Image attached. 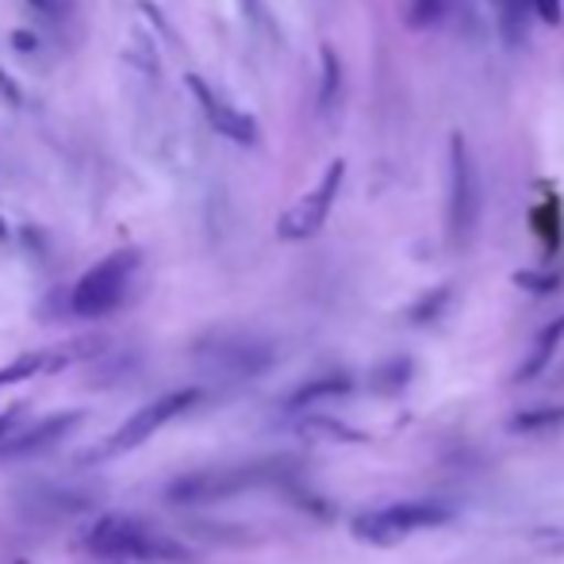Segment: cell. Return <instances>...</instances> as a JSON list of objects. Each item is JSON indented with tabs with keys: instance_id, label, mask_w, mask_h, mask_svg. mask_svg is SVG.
Masks as SVG:
<instances>
[{
	"instance_id": "obj_1",
	"label": "cell",
	"mask_w": 564,
	"mask_h": 564,
	"mask_svg": "<svg viewBox=\"0 0 564 564\" xmlns=\"http://www.w3.org/2000/svg\"><path fill=\"white\" fill-rule=\"evenodd\" d=\"M89 553H97L100 561H142V564H185L193 553L188 545H181L177 538L150 530L147 522L127 519V514H105L97 527L85 538Z\"/></svg>"
},
{
	"instance_id": "obj_2",
	"label": "cell",
	"mask_w": 564,
	"mask_h": 564,
	"mask_svg": "<svg viewBox=\"0 0 564 564\" xmlns=\"http://www.w3.org/2000/svg\"><path fill=\"white\" fill-rule=\"evenodd\" d=\"M289 460H253V465H227V468H200V473H185L165 488V499L177 507H204V503H224L242 491L265 488V484H281L289 476Z\"/></svg>"
},
{
	"instance_id": "obj_3",
	"label": "cell",
	"mask_w": 564,
	"mask_h": 564,
	"mask_svg": "<svg viewBox=\"0 0 564 564\" xmlns=\"http://www.w3.org/2000/svg\"><path fill=\"white\" fill-rule=\"evenodd\" d=\"M453 519V507L442 499H403L392 507H377L354 519V538L369 545H395L419 530H434Z\"/></svg>"
},
{
	"instance_id": "obj_4",
	"label": "cell",
	"mask_w": 564,
	"mask_h": 564,
	"mask_svg": "<svg viewBox=\"0 0 564 564\" xmlns=\"http://www.w3.org/2000/svg\"><path fill=\"white\" fill-rule=\"evenodd\" d=\"M134 265H139V250H116L105 261H97L69 292V312L77 319H100V315L116 312L123 304Z\"/></svg>"
},
{
	"instance_id": "obj_5",
	"label": "cell",
	"mask_w": 564,
	"mask_h": 564,
	"mask_svg": "<svg viewBox=\"0 0 564 564\" xmlns=\"http://www.w3.org/2000/svg\"><path fill=\"white\" fill-rule=\"evenodd\" d=\"M200 388H177V392L162 395V400L147 403V408H139L134 415H127L123 423L116 426L112 434H108L105 442H100L97 449L89 453V460H105V457H116V453H127V449H139L147 438H154L158 431H162L170 419L185 415L193 403H200Z\"/></svg>"
},
{
	"instance_id": "obj_6",
	"label": "cell",
	"mask_w": 564,
	"mask_h": 564,
	"mask_svg": "<svg viewBox=\"0 0 564 564\" xmlns=\"http://www.w3.org/2000/svg\"><path fill=\"white\" fill-rule=\"evenodd\" d=\"M196 361L208 372H219V377H227V380H250L273 365V346L261 338L224 330V335L196 341Z\"/></svg>"
},
{
	"instance_id": "obj_7",
	"label": "cell",
	"mask_w": 564,
	"mask_h": 564,
	"mask_svg": "<svg viewBox=\"0 0 564 564\" xmlns=\"http://www.w3.org/2000/svg\"><path fill=\"white\" fill-rule=\"evenodd\" d=\"M480 219V177H476V162L468 154L465 139L453 134L449 139V235L453 246H468Z\"/></svg>"
},
{
	"instance_id": "obj_8",
	"label": "cell",
	"mask_w": 564,
	"mask_h": 564,
	"mask_svg": "<svg viewBox=\"0 0 564 564\" xmlns=\"http://www.w3.org/2000/svg\"><path fill=\"white\" fill-rule=\"evenodd\" d=\"M341 177H346V162H330L327 173H323V181L312 188L307 196H300L296 204H292L289 212L281 216V224H276V235L284 238V242H304V238H312L315 230L327 224L330 208H335V196L341 188Z\"/></svg>"
},
{
	"instance_id": "obj_9",
	"label": "cell",
	"mask_w": 564,
	"mask_h": 564,
	"mask_svg": "<svg viewBox=\"0 0 564 564\" xmlns=\"http://www.w3.org/2000/svg\"><path fill=\"white\" fill-rule=\"evenodd\" d=\"M77 423H82V411H62V415H46V419H39L35 426H23V431L8 434V438L0 442V465H4V460L35 457V453L58 446Z\"/></svg>"
},
{
	"instance_id": "obj_10",
	"label": "cell",
	"mask_w": 564,
	"mask_h": 564,
	"mask_svg": "<svg viewBox=\"0 0 564 564\" xmlns=\"http://www.w3.org/2000/svg\"><path fill=\"white\" fill-rule=\"evenodd\" d=\"M188 89H193V97L200 100V108H204V116H208V123L216 127L224 139L230 142H242V147H253L258 142V123H253L246 112H238L235 105H227L224 97H219L216 89H212L204 77H188Z\"/></svg>"
},
{
	"instance_id": "obj_11",
	"label": "cell",
	"mask_w": 564,
	"mask_h": 564,
	"mask_svg": "<svg viewBox=\"0 0 564 564\" xmlns=\"http://www.w3.org/2000/svg\"><path fill=\"white\" fill-rule=\"evenodd\" d=\"M354 392V377L346 372H327V377H312L296 388V392L284 395V408L289 411H307V408H319L327 400H338V395Z\"/></svg>"
},
{
	"instance_id": "obj_12",
	"label": "cell",
	"mask_w": 564,
	"mask_h": 564,
	"mask_svg": "<svg viewBox=\"0 0 564 564\" xmlns=\"http://www.w3.org/2000/svg\"><path fill=\"white\" fill-rule=\"evenodd\" d=\"M561 341H564V315H561V319H553L550 327L538 335L534 349H530V357L522 361V369H519V377H514V380H519V384H527V380L542 377V369L553 361V354H557Z\"/></svg>"
},
{
	"instance_id": "obj_13",
	"label": "cell",
	"mask_w": 564,
	"mask_h": 564,
	"mask_svg": "<svg viewBox=\"0 0 564 564\" xmlns=\"http://www.w3.org/2000/svg\"><path fill=\"white\" fill-rule=\"evenodd\" d=\"M564 423V403H553V408H530L522 415L511 419V431L534 434V431H553V426Z\"/></svg>"
},
{
	"instance_id": "obj_14",
	"label": "cell",
	"mask_w": 564,
	"mask_h": 564,
	"mask_svg": "<svg viewBox=\"0 0 564 564\" xmlns=\"http://www.w3.org/2000/svg\"><path fill=\"white\" fill-rule=\"evenodd\" d=\"M46 369H51V354H23V357H15L12 365H4V369H0V388L20 384V380H31V377H39V372H46Z\"/></svg>"
},
{
	"instance_id": "obj_15",
	"label": "cell",
	"mask_w": 564,
	"mask_h": 564,
	"mask_svg": "<svg viewBox=\"0 0 564 564\" xmlns=\"http://www.w3.org/2000/svg\"><path fill=\"white\" fill-rule=\"evenodd\" d=\"M408 380H411V361L408 357H395V361L380 365L377 377H372V388L392 395V392H400V388H408Z\"/></svg>"
},
{
	"instance_id": "obj_16",
	"label": "cell",
	"mask_w": 564,
	"mask_h": 564,
	"mask_svg": "<svg viewBox=\"0 0 564 564\" xmlns=\"http://www.w3.org/2000/svg\"><path fill=\"white\" fill-rule=\"evenodd\" d=\"M323 85H319V108L327 112L330 105H335L338 89H341V66H338V54L330 51V46H323Z\"/></svg>"
},
{
	"instance_id": "obj_17",
	"label": "cell",
	"mask_w": 564,
	"mask_h": 564,
	"mask_svg": "<svg viewBox=\"0 0 564 564\" xmlns=\"http://www.w3.org/2000/svg\"><path fill=\"white\" fill-rule=\"evenodd\" d=\"M449 0H411L408 4V20L411 28H434V23L446 15Z\"/></svg>"
},
{
	"instance_id": "obj_18",
	"label": "cell",
	"mask_w": 564,
	"mask_h": 564,
	"mask_svg": "<svg viewBox=\"0 0 564 564\" xmlns=\"http://www.w3.org/2000/svg\"><path fill=\"white\" fill-rule=\"evenodd\" d=\"M446 304H449V289H434L431 296H423L415 307H411V323H431Z\"/></svg>"
},
{
	"instance_id": "obj_19",
	"label": "cell",
	"mask_w": 564,
	"mask_h": 564,
	"mask_svg": "<svg viewBox=\"0 0 564 564\" xmlns=\"http://www.w3.org/2000/svg\"><path fill=\"white\" fill-rule=\"evenodd\" d=\"M514 281H519L522 289H530V292H553V289H557L561 276L557 273H545V276L542 273H519Z\"/></svg>"
},
{
	"instance_id": "obj_20",
	"label": "cell",
	"mask_w": 564,
	"mask_h": 564,
	"mask_svg": "<svg viewBox=\"0 0 564 564\" xmlns=\"http://www.w3.org/2000/svg\"><path fill=\"white\" fill-rule=\"evenodd\" d=\"M23 415H28V408H23V403H15V408H8L4 415H0V442H4L8 434H15V431H20Z\"/></svg>"
},
{
	"instance_id": "obj_21",
	"label": "cell",
	"mask_w": 564,
	"mask_h": 564,
	"mask_svg": "<svg viewBox=\"0 0 564 564\" xmlns=\"http://www.w3.org/2000/svg\"><path fill=\"white\" fill-rule=\"evenodd\" d=\"M527 4L534 8V12L542 15V23H550V28L561 23V0H527Z\"/></svg>"
},
{
	"instance_id": "obj_22",
	"label": "cell",
	"mask_w": 564,
	"mask_h": 564,
	"mask_svg": "<svg viewBox=\"0 0 564 564\" xmlns=\"http://www.w3.org/2000/svg\"><path fill=\"white\" fill-rule=\"evenodd\" d=\"M12 43L20 46V51H35V46H39V39H35V35H28V31H15V35H12Z\"/></svg>"
},
{
	"instance_id": "obj_23",
	"label": "cell",
	"mask_w": 564,
	"mask_h": 564,
	"mask_svg": "<svg viewBox=\"0 0 564 564\" xmlns=\"http://www.w3.org/2000/svg\"><path fill=\"white\" fill-rule=\"evenodd\" d=\"M242 8H246V15H253V20H258V23H269V15L261 12L258 0H242Z\"/></svg>"
},
{
	"instance_id": "obj_24",
	"label": "cell",
	"mask_w": 564,
	"mask_h": 564,
	"mask_svg": "<svg viewBox=\"0 0 564 564\" xmlns=\"http://www.w3.org/2000/svg\"><path fill=\"white\" fill-rule=\"evenodd\" d=\"M28 4L43 8V12H46V15H54V12H58V4H54V0H28Z\"/></svg>"
},
{
	"instance_id": "obj_25",
	"label": "cell",
	"mask_w": 564,
	"mask_h": 564,
	"mask_svg": "<svg viewBox=\"0 0 564 564\" xmlns=\"http://www.w3.org/2000/svg\"><path fill=\"white\" fill-rule=\"evenodd\" d=\"M0 238H8V227L4 224H0Z\"/></svg>"
}]
</instances>
